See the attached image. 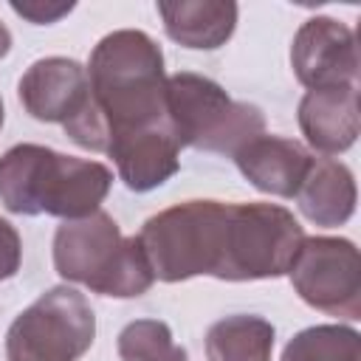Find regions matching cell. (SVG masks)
Returning a JSON list of instances; mask_svg holds the SVG:
<instances>
[{
    "label": "cell",
    "mask_w": 361,
    "mask_h": 361,
    "mask_svg": "<svg viewBox=\"0 0 361 361\" xmlns=\"http://www.w3.org/2000/svg\"><path fill=\"white\" fill-rule=\"evenodd\" d=\"M90 104L79 118L65 124V135L90 152L130 133L169 124L166 73L161 45L135 28L104 34L87 62Z\"/></svg>",
    "instance_id": "cell-1"
},
{
    "label": "cell",
    "mask_w": 361,
    "mask_h": 361,
    "mask_svg": "<svg viewBox=\"0 0 361 361\" xmlns=\"http://www.w3.org/2000/svg\"><path fill=\"white\" fill-rule=\"evenodd\" d=\"M110 186V166L42 144H14L0 155V203L14 214L79 220L99 212Z\"/></svg>",
    "instance_id": "cell-2"
},
{
    "label": "cell",
    "mask_w": 361,
    "mask_h": 361,
    "mask_svg": "<svg viewBox=\"0 0 361 361\" xmlns=\"http://www.w3.org/2000/svg\"><path fill=\"white\" fill-rule=\"evenodd\" d=\"M54 268L62 279L113 299L141 296L155 282L138 237H124L102 209L79 220H62L54 234Z\"/></svg>",
    "instance_id": "cell-3"
},
{
    "label": "cell",
    "mask_w": 361,
    "mask_h": 361,
    "mask_svg": "<svg viewBox=\"0 0 361 361\" xmlns=\"http://www.w3.org/2000/svg\"><path fill=\"white\" fill-rule=\"evenodd\" d=\"M228 203L186 200L152 214L135 234L152 276L183 282L192 276H217L226 251Z\"/></svg>",
    "instance_id": "cell-4"
},
{
    "label": "cell",
    "mask_w": 361,
    "mask_h": 361,
    "mask_svg": "<svg viewBox=\"0 0 361 361\" xmlns=\"http://www.w3.org/2000/svg\"><path fill=\"white\" fill-rule=\"evenodd\" d=\"M166 118L180 147L231 158L265 133L257 104L234 102L214 79L189 71L166 76Z\"/></svg>",
    "instance_id": "cell-5"
},
{
    "label": "cell",
    "mask_w": 361,
    "mask_h": 361,
    "mask_svg": "<svg viewBox=\"0 0 361 361\" xmlns=\"http://www.w3.org/2000/svg\"><path fill=\"white\" fill-rule=\"evenodd\" d=\"M305 228L276 203H228L226 251L214 279L251 282L285 276L302 248Z\"/></svg>",
    "instance_id": "cell-6"
},
{
    "label": "cell",
    "mask_w": 361,
    "mask_h": 361,
    "mask_svg": "<svg viewBox=\"0 0 361 361\" xmlns=\"http://www.w3.org/2000/svg\"><path fill=\"white\" fill-rule=\"evenodd\" d=\"M96 338V316L85 293L68 285L48 288L6 333L8 361H79Z\"/></svg>",
    "instance_id": "cell-7"
},
{
    "label": "cell",
    "mask_w": 361,
    "mask_h": 361,
    "mask_svg": "<svg viewBox=\"0 0 361 361\" xmlns=\"http://www.w3.org/2000/svg\"><path fill=\"white\" fill-rule=\"evenodd\" d=\"M305 305L347 322L361 319V262L347 237H305L288 271Z\"/></svg>",
    "instance_id": "cell-8"
},
{
    "label": "cell",
    "mask_w": 361,
    "mask_h": 361,
    "mask_svg": "<svg viewBox=\"0 0 361 361\" xmlns=\"http://www.w3.org/2000/svg\"><path fill=\"white\" fill-rule=\"evenodd\" d=\"M290 68L307 90L358 85V48L350 25L333 17H310L290 45Z\"/></svg>",
    "instance_id": "cell-9"
},
{
    "label": "cell",
    "mask_w": 361,
    "mask_h": 361,
    "mask_svg": "<svg viewBox=\"0 0 361 361\" xmlns=\"http://www.w3.org/2000/svg\"><path fill=\"white\" fill-rule=\"evenodd\" d=\"M25 113L37 121L71 124L90 104L87 68L68 56L37 59L17 85Z\"/></svg>",
    "instance_id": "cell-10"
},
{
    "label": "cell",
    "mask_w": 361,
    "mask_h": 361,
    "mask_svg": "<svg viewBox=\"0 0 361 361\" xmlns=\"http://www.w3.org/2000/svg\"><path fill=\"white\" fill-rule=\"evenodd\" d=\"M358 85L307 90L299 102V130L322 155L347 152L358 138Z\"/></svg>",
    "instance_id": "cell-11"
},
{
    "label": "cell",
    "mask_w": 361,
    "mask_h": 361,
    "mask_svg": "<svg viewBox=\"0 0 361 361\" xmlns=\"http://www.w3.org/2000/svg\"><path fill=\"white\" fill-rule=\"evenodd\" d=\"M234 164L254 189L274 197H296L313 155L293 138L262 133L234 155Z\"/></svg>",
    "instance_id": "cell-12"
},
{
    "label": "cell",
    "mask_w": 361,
    "mask_h": 361,
    "mask_svg": "<svg viewBox=\"0 0 361 361\" xmlns=\"http://www.w3.org/2000/svg\"><path fill=\"white\" fill-rule=\"evenodd\" d=\"M107 155L116 161L118 178L133 192H149L166 183L180 166V144L169 124L121 135L107 147Z\"/></svg>",
    "instance_id": "cell-13"
},
{
    "label": "cell",
    "mask_w": 361,
    "mask_h": 361,
    "mask_svg": "<svg viewBox=\"0 0 361 361\" xmlns=\"http://www.w3.org/2000/svg\"><path fill=\"white\" fill-rule=\"evenodd\" d=\"M158 14L169 39L195 51H214L226 45L237 28V3L223 0L158 3Z\"/></svg>",
    "instance_id": "cell-14"
},
{
    "label": "cell",
    "mask_w": 361,
    "mask_h": 361,
    "mask_svg": "<svg viewBox=\"0 0 361 361\" xmlns=\"http://www.w3.org/2000/svg\"><path fill=\"white\" fill-rule=\"evenodd\" d=\"M296 203L316 226H344L355 212V178L336 158H313L296 192Z\"/></svg>",
    "instance_id": "cell-15"
},
{
    "label": "cell",
    "mask_w": 361,
    "mask_h": 361,
    "mask_svg": "<svg viewBox=\"0 0 361 361\" xmlns=\"http://www.w3.org/2000/svg\"><path fill=\"white\" fill-rule=\"evenodd\" d=\"M274 324L262 316H226L214 322L206 333L209 361H271L274 353Z\"/></svg>",
    "instance_id": "cell-16"
},
{
    "label": "cell",
    "mask_w": 361,
    "mask_h": 361,
    "mask_svg": "<svg viewBox=\"0 0 361 361\" xmlns=\"http://www.w3.org/2000/svg\"><path fill=\"white\" fill-rule=\"evenodd\" d=\"M279 361H361V336L344 324H316L296 333Z\"/></svg>",
    "instance_id": "cell-17"
},
{
    "label": "cell",
    "mask_w": 361,
    "mask_h": 361,
    "mask_svg": "<svg viewBox=\"0 0 361 361\" xmlns=\"http://www.w3.org/2000/svg\"><path fill=\"white\" fill-rule=\"evenodd\" d=\"M121 361H189V353L172 338L161 319H135L124 324L116 341Z\"/></svg>",
    "instance_id": "cell-18"
},
{
    "label": "cell",
    "mask_w": 361,
    "mask_h": 361,
    "mask_svg": "<svg viewBox=\"0 0 361 361\" xmlns=\"http://www.w3.org/2000/svg\"><path fill=\"white\" fill-rule=\"evenodd\" d=\"M20 259H23V243L17 228L0 217V282L11 279L20 271Z\"/></svg>",
    "instance_id": "cell-19"
},
{
    "label": "cell",
    "mask_w": 361,
    "mask_h": 361,
    "mask_svg": "<svg viewBox=\"0 0 361 361\" xmlns=\"http://www.w3.org/2000/svg\"><path fill=\"white\" fill-rule=\"evenodd\" d=\"M11 8H14L20 17L31 20L34 25H51V23H56L59 17L71 14V11H73V3H39V0L20 3V0H11Z\"/></svg>",
    "instance_id": "cell-20"
},
{
    "label": "cell",
    "mask_w": 361,
    "mask_h": 361,
    "mask_svg": "<svg viewBox=\"0 0 361 361\" xmlns=\"http://www.w3.org/2000/svg\"><path fill=\"white\" fill-rule=\"evenodd\" d=\"M8 51H11V34H8V28L0 23V59H3Z\"/></svg>",
    "instance_id": "cell-21"
},
{
    "label": "cell",
    "mask_w": 361,
    "mask_h": 361,
    "mask_svg": "<svg viewBox=\"0 0 361 361\" xmlns=\"http://www.w3.org/2000/svg\"><path fill=\"white\" fill-rule=\"evenodd\" d=\"M3 121H6V110H3V99H0V127H3Z\"/></svg>",
    "instance_id": "cell-22"
}]
</instances>
